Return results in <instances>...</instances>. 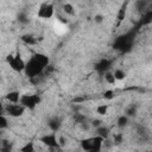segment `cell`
Wrapping results in <instances>:
<instances>
[{
    "instance_id": "1",
    "label": "cell",
    "mask_w": 152,
    "mask_h": 152,
    "mask_svg": "<svg viewBox=\"0 0 152 152\" xmlns=\"http://www.w3.org/2000/svg\"><path fill=\"white\" fill-rule=\"evenodd\" d=\"M49 63H50V58L48 55H45L43 52H36L26 62L24 72L30 78L37 77L45 70V68L49 65Z\"/></svg>"
},
{
    "instance_id": "2",
    "label": "cell",
    "mask_w": 152,
    "mask_h": 152,
    "mask_svg": "<svg viewBox=\"0 0 152 152\" xmlns=\"http://www.w3.org/2000/svg\"><path fill=\"white\" fill-rule=\"evenodd\" d=\"M6 62L8 64V66L15 71V72H24L25 71V66H26V62L24 61L21 52L19 50H17L14 53H10L6 57Z\"/></svg>"
},
{
    "instance_id": "3",
    "label": "cell",
    "mask_w": 152,
    "mask_h": 152,
    "mask_svg": "<svg viewBox=\"0 0 152 152\" xmlns=\"http://www.w3.org/2000/svg\"><path fill=\"white\" fill-rule=\"evenodd\" d=\"M133 40H134V34L132 32H128V33H125L120 37H118L113 44L114 49L119 50V51H122V52H127L131 50V46L133 44Z\"/></svg>"
},
{
    "instance_id": "4",
    "label": "cell",
    "mask_w": 152,
    "mask_h": 152,
    "mask_svg": "<svg viewBox=\"0 0 152 152\" xmlns=\"http://www.w3.org/2000/svg\"><path fill=\"white\" fill-rule=\"evenodd\" d=\"M42 102V97L38 94H33V93H25L21 94L20 97V103L28 110H34Z\"/></svg>"
},
{
    "instance_id": "5",
    "label": "cell",
    "mask_w": 152,
    "mask_h": 152,
    "mask_svg": "<svg viewBox=\"0 0 152 152\" xmlns=\"http://www.w3.org/2000/svg\"><path fill=\"white\" fill-rule=\"evenodd\" d=\"M55 14V6L51 2H42L37 10V17L43 20H49Z\"/></svg>"
},
{
    "instance_id": "6",
    "label": "cell",
    "mask_w": 152,
    "mask_h": 152,
    "mask_svg": "<svg viewBox=\"0 0 152 152\" xmlns=\"http://www.w3.org/2000/svg\"><path fill=\"white\" fill-rule=\"evenodd\" d=\"M25 110H26V108L20 102H18V103H8L2 109V112H5L10 118H20V116L24 115Z\"/></svg>"
},
{
    "instance_id": "7",
    "label": "cell",
    "mask_w": 152,
    "mask_h": 152,
    "mask_svg": "<svg viewBox=\"0 0 152 152\" xmlns=\"http://www.w3.org/2000/svg\"><path fill=\"white\" fill-rule=\"evenodd\" d=\"M39 141L45 145L46 147L49 148H59V140L57 138V134L55 132H51V133H46L44 135H42L39 138Z\"/></svg>"
},
{
    "instance_id": "8",
    "label": "cell",
    "mask_w": 152,
    "mask_h": 152,
    "mask_svg": "<svg viewBox=\"0 0 152 152\" xmlns=\"http://www.w3.org/2000/svg\"><path fill=\"white\" fill-rule=\"evenodd\" d=\"M94 69H95V71H96L99 75L103 76V74H104L106 71L110 70V61L107 59V58H102V59H100V61L95 64Z\"/></svg>"
},
{
    "instance_id": "9",
    "label": "cell",
    "mask_w": 152,
    "mask_h": 152,
    "mask_svg": "<svg viewBox=\"0 0 152 152\" xmlns=\"http://www.w3.org/2000/svg\"><path fill=\"white\" fill-rule=\"evenodd\" d=\"M48 127L50 128L51 132H59V129L62 128V119L59 116H52L48 120Z\"/></svg>"
},
{
    "instance_id": "10",
    "label": "cell",
    "mask_w": 152,
    "mask_h": 152,
    "mask_svg": "<svg viewBox=\"0 0 152 152\" xmlns=\"http://www.w3.org/2000/svg\"><path fill=\"white\" fill-rule=\"evenodd\" d=\"M21 94L19 90H11L5 95V99L8 101V103H18L20 102Z\"/></svg>"
},
{
    "instance_id": "11",
    "label": "cell",
    "mask_w": 152,
    "mask_h": 152,
    "mask_svg": "<svg viewBox=\"0 0 152 152\" xmlns=\"http://www.w3.org/2000/svg\"><path fill=\"white\" fill-rule=\"evenodd\" d=\"M128 124H129V118L126 114H121L120 116H118V119H116V127L119 129L126 128L128 126Z\"/></svg>"
},
{
    "instance_id": "12",
    "label": "cell",
    "mask_w": 152,
    "mask_h": 152,
    "mask_svg": "<svg viewBox=\"0 0 152 152\" xmlns=\"http://www.w3.org/2000/svg\"><path fill=\"white\" fill-rule=\"evenodd\" d=\"M124 114H126L129 119L135 118V116L138 115V106H137V104H134V103L128 104V106L125 108V113H124Z\"/></svg>"
},
{
    "instance_id": "13",
    "label": "cell",
    "mask_w": 152,
    "mask_h": 152,
    "mask_svg": "<svg viewBox=\"0 0 152 152\" xmlns=\"http://www.w3.org/2000/svg\"><path fill=\"white\" fill-rule=\"evenodd\" d=\"M95 132H96L97 135H100V137H102V138H104V139H108L109 133H110V129H109V127H107L106 125H101L100 127L95 128Z\"/></svg>"
},
{
    "instance_id": "14",
    "label": "cell",
    "mask_w": 152,
    "mask_h": 152,
    "mask_svg": "<svg viewBox=\"0 0 152 152\" xmlns=\"http://www.w3.org/2000/svg\"><path fill=\"white\" fill-rule=\"evenodd\" d=\"M81 148L83 151H91L93 152V137L91 138H84L81 140Z\"/></svg>"
},
{
    "instance_id": "15",
    "label": "cell",
    "mask_w": 152,
    "mask_h": 152,
    "mask_svg": "<svg viewBox=\"0 0 152 152\" xmlns=\"http://www.w3.org/2000/svg\"><path fill=\"white\" fill-rule=\"evenodd\" d=\"M103 80L106 81V83L112 84V86H114V84L118 82L116 78H115V76H114V72H113L112 70H108V71H106V72L103 74Z\"/></svg>"
},
{
    "instance_id": "16",
    "label": "cell",
    "mask_w": 152,
    "mask_h": 152,
    "mask_svg": "<svg viewBox=\"0 0 152 152\" xmlns=\"http://www.w3.org/2000/svg\"><path fill=\"white\" fill-rule=\"evenodd\" d=\"M8 115L5 113V112H2L1 114H0V129L1 131H5L6 128H8V126H10V121H8Z\"/></svg>"
},
{
    "instance_id": "17",
    "label": "cell",
    "mask_w": 152,
    "mask_h": 152,
    "mask_svg": "<svg viewBox=\"0 0 152 152\" xmlns=\"http://www.w3.org/2000/svg\"><path fill=\"white\" fill-rule=\"evenodd\" d=\"M17 20L21 25H27L30 23V18H28V15L25 12H19L18 15H17Z\"/></svg>"
},
{
    "instance_id": "18",
    "label": "cell",
    "mask_w": 152,
    "mask_h": 152,
    "mask_svg": "<svg viewBox=\"0 0 152 152\" xmlns=\"http://www.w3.org/2000/svg\"><path fill=\"white\" fill-rule=\"evenodd\" d=\"M113 72H114V76H115V78H116L118 82H119V81H124V80L126 78V76H127L126 71H125L124 69H120V68L115 69Z\"/></svg>"
},
{
    "instance_id": "19",
    "label": "cell",
    "mask_w": 152,
    "mask_h": 152,
    "mask_svg": "<svg viewBox=\"0 0 152 152\" xmlns=\"http://www.w3.org/2000/svg\"><path fill=\"white\" fill-rule=\"evenodd\" d=\"M62 8H63V12H64L66 15H74V14H75V8H74V6H72L71 4H69V2L64 4Z\"/></svg>"
},
{
    "instance_id": "20",
    "label": "cell",
    "mask_w": 152,
    "mask_h": 152,
    "mask_svg": "<svg viewBox=\"0 0 152 152\" xmlns=\"http://www.w3.org/2000/svg\"><path fill=\"white\" fill-rule=\"evenodd\" d=\"M108 109H109V106L108 104H99L97 107H96V113L99 114V115H101V116H103V115H107V113H108Z\"/></svg>"
},
{
    "instance_id": "21",
    "label": "cell",
    "mask_w": 152,
    "mask_h": 152,
    "mask_svg": "<svg viewBox=\"0 0 152 152\" xmlns=\"http://www.w3.org/2000/svg\"><path fill=\"white\" fill-rule=\"evenodd\" d=\"M21 40H23L24 43H26V44H30V45H32V44L36 43V38H34V36H32V34H24V36L21 37Z\"/></svg>"
},
{
    "instance_id": "22",
    "label": "cell",
    "mask_w": 152,
    "mask_h": 152,
    "mask_svg": "<svg viewBox=\"0 0 152 152\" xmlns=\"http://www.w3.org/2000/svg\"><path fill=\"white\" fill-rule=\"evenodd\" d=\"M21 152H33L34 151V144L33 142H25V145H23L20 147Z\"/></svg>"
},
{
    "instance_id": "23",
    "label": "cell",
    "mask_w": 152,
    "mask_h": 152,
    "mask_svg": "<svg viewBox=\"0 0 152 152\" xmlns=\"http://www.w3.org/2000/svg\"><path fill=\"white\" fill-rule=\"evenodd\" d=\"M147 6V0H138L135 2V8L137 11H142Z\"/></svg>"
},
{
    "instance_id": "24",
    "label": "cell",
    "mask_w": 152,
    "mask_h": 152,
    "mask_svg": "<svg viewBox=\"0 0 152 152\" xmlns=\"http://www.w3.org/2000/svg\"><path fill=\"white\" fill-rule=\"evenodd\" d=\"M113 144H115V145H120L122 141H124V135H122V133H116V134H114V137H113Z\"/></svg>"
},
{
    "instance_id": "25",
    "label": "cell",
    "mask_w": 152,
    "mask_h": 152,
    "mask_svg": "<svg viewBox=\"0 0 152 152\" xmlns=\"http://www.w3.org/2000/svg\"><path fill=\"white\" fill-rule=\"evenodd\" d=\"M74 120H75V122H76V124H78V125H80V124H82V122L87 121V118H86L84 115H82V114H78V113H77V114H75V115H74Z\"/></svg>"
},
{
    "instance_id": "26",
    "label": "cell",
    "mask_w": 152,
    "mask_h": 152,
    "mask_svg": "<svg viewBox=\"0 0 152 152\" xmlns=\"http://www.w3.org/2000/svg\"><path fill=\"white\" fill-rule=\"evenodd\" d=\"M103 21H104V17H103L102 14L97 13V14L94 15V23H95V24H102Z\"/></svg>"
},
{
    "instance_id": "27",
    "label": "cell",
    "mask_w": 152,
    "mask_h": 152,
    "mask_svg": "<svg viewBox=\"0 0 152 152\" xmlns=\"http://www.w3.org/2000/svg\"><path fill=\"white\" fill-rule=\"evenodd\" d=\"M90 124H91V127H93V128H97V127H100L101 125H103V121L100 120V119H94Z\"/></svg>"
},
{
    "instance_id": "28",
    "label": "cell",
    "mask_w": 152,
    "mask_h": 152,
    "mask_svg": "<svg viewBox=\"0 0 152 152\" xmlns=\"http://www.w3.org/2000/svg\"><path fill=\"white\" fill-rule=\"evenodd\" d=\"M103 97H104L106 100H112V99L114 97V91H113V90H106V91L103 93Z\"/></svg>"
},
{
    "instance_id": "29",
    "label": "cell",
    "mask_w": 152,
    "mask_h": 152,
    "mask_svg": "<svg viewBox=\"0 0 152 152\" xmlns=\"http://www.w3.org/2000/svg\"><path fill=\"white\" fill-rule=\"evenodd\" d=\"M124 17H125V7H122V8H121V11H120L119 20H122V19H124Z\"/></svg>"
}]
</instances>
